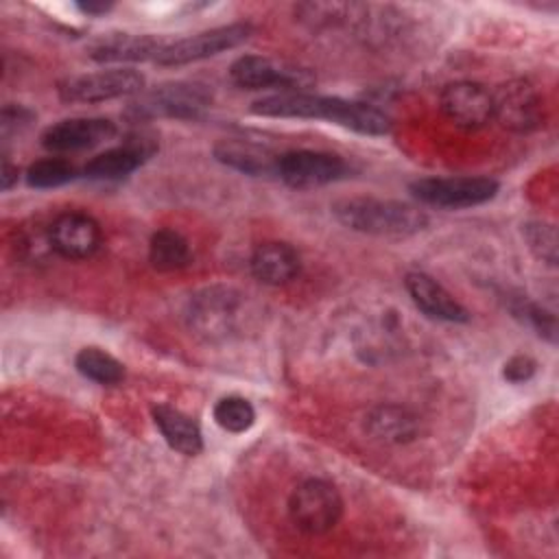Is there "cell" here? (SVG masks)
Returning <instances> with one entry per match:
<instances>
[{"label":"cell","mask_w":559,"mask_h":559,"mask_svg":"<svg viewBox=\"0 0 559 559\" xmlns=\"http://www.w3.org/2000/svg\"><path fill=\"white\" fill-rule=\"evenodd\" d=\"M255 116L266 118H299V120H328L338 127L352 129L362 135H386L391 118L362 100H347L341 96L312 94V92H275L251 103Z\"/></svg>","instance_id":"cell-1"},{"label":"cell","mask_w":559,"mask_h":559,"mask_svg":"<svg viewBox=\"0 0 559 559\" xmlns=\"http://www.w3.org/2000/svg\"><path fill=\"white\" fill-rule=\"evenodd\" d=\"M332 214L343 227L358 234H367V236L406 238L428 227V214L419 205L397 201V199H376V197L338 199L332 205Z\"/></svg>","instance_id":"cell-2"},{"label":"cell","mask_w":559,"mask_h":559,"mask_svg":"<svg viewBox=\"0 0 559 559\" xmlns=\"http://www.w3.org/2000/svg\"><path fill=\"white\" fill-rule=\"evenodd\" d=\"M212 105V90L199 81H170L138 94L124 109V118L135 124L155 118L194 120Z\"/></svg>","instance_id":"cell-3"},{"label":"cell","mask_w":559,"mask_h":559,"mask_svg":"<svg viewBox=\"0 0 559 559\" xmlns=\"http://www.w3.org/2000/svg\"><path fill=\"white\" fill-rule=\"evenodd\" d=\"M288 513L299 531L323 535L338 524L343 515V496L336 485L325 478H306L293 489Z\"/></svg>","instance_id":"cell-4"},{"label":"cell","mask_w":559,"mask_h":559,"mask_svg":"<svg viewBox=\"0 0 559 559\" xmlns=\"http://www.w3.org/2000/svg\"><path fill=\"white\" fill-rule=\"evenodd\" d=\"M500 190L493 177H421L411 181L408 192L424 205L465 210L491 201Z\"/></svg>","instance_id":"cell-5"},{"label":"cell","mask_w":559,"mask_h":559,"mask_svg":"<svg viewBox=\"0 0 559 559\" xmlns=\"http://www.w3.org/2000/svg\"><path fill=\"white\" fill-rule=\"evenodd\" d=\"M242 295L229 286H205L188 301L186 319L194 334L207 341L227 338L236 332Z\"/></svg>","instance_id":"cell-6"},{"label":"cell","mask_w":559,"mask_h":559,"mask_svg":"<svg viewBox=\"0 0 559 559\" xmlns=\"http://www.w3.org/2000/svg\"><path fill=\"white\" fill-rule=\"evenodd\" d=\"M146 79L135 68H107L98 72L76 74L59 83L57 92L63 103H105L114 98L138 96L144 92Z\"/></svg>","instance_id":"cell-7"},{"label":"cell","mask_w":559,"mask_h":559,"mask_svg":"<svg viewBox=\"0 0 559 559\" xmlns=\"http://www.w3.org/2000/svg\"><path fill=\"white\" fill-rule=\"evenodd\" d=\"M251 35H253V26L249 22H231V24L214 26V28L194 33L190 37L168 41V46L162 50L155 63L168 66V68L194 63V61L234 50L240 44H245Z\"/></svg>","instance_id":"cell-8"},{"label":"cell","mask_w":559,"mask_h":559,"mask_svg":"<svg viewBox=\"0 0 559 559\" xmlns=\"http://www.w3.org/2000/svg\"><path fill=\"white\" fill-rule=\"evenodd\" d=\"M229 79L242 90H277V92H306L312 83L308 70L262 57L240 55L229 66Z\"/></svg>","instance_id":"cell-9"},{"label":"cell","mask_w":559,"mask_h":559,"mask_svg":"<svg viewBox=\"0 0 559 559\" xmlns=\"http://www.w3.org/2000/svg\"><path fill=\"white\" fill-rule=\"evenodd\" d=\"M493 120L513 133H531L544 124V100L526 79L502 81L491 92Z\"/></svg>","instance_id":"cell-10"},{"label":"cell","mask_w":559,"mask_h":559,"mask_svg":"<svg viewBox=\"0 0 559 559\" xmlns=\"http://www.w3.org/2000/svg\"><path fill=\"white\" fill-rule=\"evenodd\" d=\"M349 166L341 155L310 148L286 151L277 157V179L290 188H319L347 177Z\"/></svg>","instance_id":"cell-11"},{"label":"cell","mask_w":559,"mask_h":559,"mask_svg":"<svg viewBox=\"0 0 559 559\" xmlns=\"http://www.w3.org/2000/svg\"><path fill=\"white\" fill-rule=\"evenodd\" d=\"M157 151V138L146 129H135L120 146L94 155L83 166V177L92 181H116L129 177Z\"/></svg>","instance_id":"cell-12"},{"label":"cell","mask_w":559,"mask_h":559,"mask_svg":"<svg viewBox=\"0 0 559 559\" xmlns=\"http://www.w3.org/2000/svg\"><path fill=\"white\" fill-rule=\"evenodd\" d=\"M443 116L461 129L476 131L493 120L491 92L476 81H452L439 94Z\"/></svg>","instance_id":"cell-13"},{"label":"cell","mask_w":559,"mask_h":559,"mask_svg":"<svg viewBox=\"0 0 559 559\" xmlns=\"http://www.w3.org/2000/svg\"><path fill=\"white\" fill-rule=\"evenodd\" d=\"M50 247L66 260H87L98 253L103 231L94 216L85 212H63L48 225Z\"/></svg>","instance_id":"cell-14"},{"label":"cell","mask_w":559,"mask_h":559,"mask_svg":"<svg viewBox=\"0 0 559 559\" xmlns=\"http://www.w3.org/2000/svg\"><path fill=\"white\" fill-rule=\"evenodd\" d=\"M116 135V124L109 118H66L44 129L41 146L50 153H74L94 148Z\"/></svg>","instance_id":"cell-15"},{"label":"cell","mask_w":559,"mask_h":559,"mask_svg":"<svg viewBox=\"0 0 559 559\" xmlns=\"http://www.w3.org/2000/svg\"><path fill=\"white\" fill-rule=\"evenodd\" d=\"M404 288L415 304V308L435 321L445 323H467V308L432 275L424 271H408L404 275Z\"/></svg>","instance_id":"cell-16"},{"label":"cell","mask_w":559,"mask_h":559,"mask_svg":"<svg viewBox=\"0 0 559 559\" xmlns=\"http://www.w3.org/2000/svg\"><path fill=\"white\" fill-rule=\"evenodd\" d=\"M166 46L164 37L151 33H107L87 46V57L96 63L157 61Z\"/></svg>","instance_id":"cell-17"},{"label":"cell","mask_w":559,"mask_h":559,"mask_svg":"<svg viewBox=\"0 0 559 559\" xmlns=\"http://www.w3.org/2000/svg\"><path fill=\"white\" fill-rule=\"evenodd\" d=\"M212 155L218 164L249 175V177H277V157L269 146L240 140V138H225L212 146Z\"/></svg>","instance_id":"cell-18"},{"label":"cell","mask_w":559,"mask_h":559,"mask_svg":"<svg viewBox=\"0 0 559 559\" xmlns=\"http://www.w3.org/2000/svg\"><path fill=\"white\" fill-rule=\"evenodd\" d=\"M249 269L258 282L266 286H282L299 275L301 258L293 245L282 240H266L253 249Z\"/></svg>","instance_id":"cell-19"},{"label":"cell","mask_w":559,"mask_h":559,"mask_svg":"<svg viewBox=\"0 0 559 559\" xmlns=\"http://www.w3.org/2000/svg\"><path fill=\"white\" fill-rule=\"evenodd\" d=\"M151 413L159 435L170 450L183 456H197L203 452V432L190 415L170 404H155Z\"/></svg>","instance_id":"cell-20"},{"label":"cell","mask_w":559,"mask_h":559,"mask_svg":"<svg viewBox=\"0 0 559 559\" xmlns=\"http://www.w3.org/2000/svg\"><path fill=\"white\" fill-rule=\"evenodd\" d=\"M367 432L382 443H408L419 437V417L400 404H378L367 415Z\"/></svg>","instance_id":"cell-21"},{"label":"cell","mask_w":559,"mask_h":559,"mask_svg":"<svg viewBox=\"0 0 559 559\" xmlns=\"http://www.w3.org/2000/svg\"><path fill=\"white\" fill-rule=\"evenodd\" d=\"M148 260L157 271H179L192 262V249L177 229H157L148 242Z\"/></svg>","instance_id":"cell-22"},{"label":"cell","mask_w":559,"mask_h":559,"mask_svg":"<svg viewBox=\"0 0 559 559\" xmlns=\"http://www.w3.org/2000/svg\"><path fill=\"white\" fill-rule=\"evenodd\" d=\"M74 367L83 378L103 386H114L124 378V365L100 347L79 349L74 356Z\"/></svg>","instance_id":"cell-23"},{"label":"cell","mask_w":559,"mask_h":559,"mask_svg":"<svg viewBox=\"0 0 559 559\" xmlns=\"http://www.w3.org/2000/svg\"><path fill=\"white\" fill-rule=\"evenodd\" d=\"M507 308L537 336L546 338L548 343H557V319L550 310L531 301L526 295H507Z\"/></svg>","instance_id":"cell-24"},{"label":"cell","mask_w":559,"mask_h":559,"mask_svg":"<svg viewBox=\"0 0 559 559\" xmlns=\"http://www.w3.org/2000/svg\"><path fill=\"white\" fill-rule=\"evenodd\" d=\"M24 179L35 190H52L74 181L76 168L63 157H41L26 168Z\"/></svg>","instance_id":"cell-25"},{"label":"cell","mask_w":559,"mask_h":559,"mask_svg":"<svg viewBox=\"0 0 559 559\" xmlns=\"http://www.w3.org/2000/svg\"><path fill=\"white\" fill-rule=\"evenodd\" d=\"M212 417L216 426L223 428L225 432L240 435L255 424V408L242 395H225L214 404Z\"/></svg>","instance_id":"cell-26"},{"label":"cell","mask_w":559,"mask_h":559,"mask_svg":"<svg viewBox=\"0 0 559 559\" xmlns=\"http://www.w3.org/2000/svg\"><path fill=\"white\" fill-rule=\"evenodd\" d=\"M522 236L531 249V253L548 266H557L559 249H557V229L546 221H528L522 225Z\"/></svg>","instance_id":"cell-27"},{"label":"cell","mask_w":559,"mask_h":559,"mask_svg":"<svg viewBox=\"0 0 559 559\" xmlns=\"http://www.w3.org/2000/svg\"><path fill=\"white\" fill-rule=\"evenodd\" d=\"M35 120V114L24 107V105H15V103H7L2 107L0 114V133H2V142H9L11 135L22 133L24 129L31 127V122Z\"/></svg>","instance_id":"cell-28"},{"label":"cell","mask_w":559,"mask_h":559,"mask_svg":"<svg viewBox=\"0 0 559 559\" xmlns=\"http://www.w3.org/2000/svg\"><path fill=\"white\" fill-rule=\"evenodd\" d=\"M537 373V362L528 354H515L502 365V378L511 384H524Z\"/></svg>","instance_id":"cell-29"},{"label":"cell","mask_w":559,"mask_h":559,"mask_svg":"<svg viewBox=\"0 0 559 559\" xmlns=\"http://www.w3.org/2000/svg\"><path fill=\"white\" fill-rule=\"evenodd\" d=\"M17 179H20V168H17V166H13V164L9 162V157L4 155V157H2V173H0L2 190H4V192H7V190H11V188L17 183Z\"/></svg>","instance_id":"cell-30"},{"label":"cell","mask_w":559,"mask_h":559,"mask_svg":"<svg viewBox=\"0 0 559 559\" xmlns=\"http://www.w3.org/2000/svg\"><path fill=\"white\" fill-rule=\"evenodd\" d=\"M76 9L85 15H105L107 11L114 9V4L103 0H85V2H76Z\"/></svg>","instance_id":"cell-31"}]
</instances>
